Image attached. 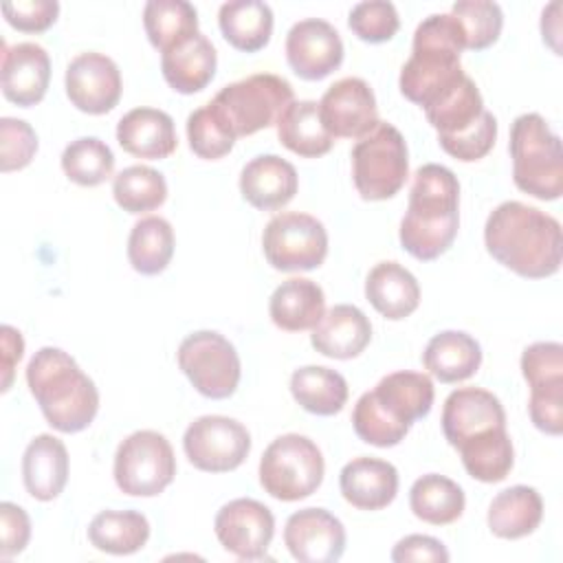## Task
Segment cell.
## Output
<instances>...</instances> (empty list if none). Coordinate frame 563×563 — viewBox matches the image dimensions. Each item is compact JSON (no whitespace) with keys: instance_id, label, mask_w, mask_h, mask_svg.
<instances>
[{"instance_id":"obj_1","label":"cell","mask_w":563,"mask_h":563,"mask_svg":"<svg viewBox=\"0 0 563 563\" xmlns=\"http://www.w3.org/2000/svg\"><path fill=\"white\" fill-rule=\"evenodd\" d=\"M484 244L493 260L526 279H545L561 268L559 220L519 200H506L490 211L484 224Z\"/></svg>"},{"instance_id":"obj_2","label":"cell","mask_w":563,"mask_h":563,"mask_svg":"<svg viewBox=\"0 0 563 563\" xmlns=\"http://www.w3.org/2000/svg\"><path fill=\"white\" fill-rule=\"evenodd\" d=\"M460 229V183L457 176L438 163L416 169L407 213L400 220L398 238L402 249L420 260L431 262L444 255Z\"/></svg>"},{"instance_id":"obj_3","label":"cell","mask_w":563,"mask_h":563,"mask_svg":"<svg viewBox=\"0 0 563 563\" xmlns=\"http://www.w3.org/2000/svg\"><path fill=\"white\" fill-rule=\"evenodd\" d=\"M464 48L466 35L453 13L424 18L416 26L411 57L400 68V92L422 110L429 108L466 75L460 62Z\"/></svg>"},{"instance_id":"obj_4","label":"cell","mask_w":563,"mask_h":563,"mask_svg":"<svg viewBox=\"0 0 563 563\" xmlns=\"http://www.w3.org/2000/svg\"><path fill=\"white\" fill-rule=\"evenodd\" d=\"M26 385L46 422L62 433H79L99 411V391L77 361L53 345L40 347L26 365Z\"/></svg>"},{"instance_id":"obj_5","label":"cell","mask_w":563,"mask_h":563,"mask_svg":"<svg viewBox=\"0 0 563 563\" xmlns=\"http://www.w3.org/2000/svg\"><path fill=\"white\" fill-rule=\"evenodd\" d=\"M510 158L515 185L539 200H556L563 194L561 139L537 112L519 114L510 125Z\"/></svg>"},{"instance_id":"obj_6","label":"cell","mask_w":563,"mask_h":563,"mask_svg":"<svg viewBox=\"0 0 563 563\" xmlns=\"http://www.w3.org/2000/svg\"><path fill=\"white\" fill-rule=\"evenodd\" d=\"M295 101L292 86L273 73L249 75L227 84L207 106L235 136H251L277 123L279 114Z\"/></svg>"},{"instance_id":"obj_7","label":"cell","mask_w":563,"mask_h":563,"mask_svg":"<svg viewBox=\"0 0 563 563\" xmlns=\"http://www.w3.org/2000/svg\"><path fill=\"white\" fill-rule=\"evenodd\" d=\"M409 176V154L400 130L387 121L352 147V180L363 200L394 198Z\"/></svg>"},{"instance_id":"obj_8","label":"cell","mask_w":563,"mask_h":563,"mask_svg":"<svg viewBox=\"0 0 563 563\" xmlns=\"http://www.w3.org/2000/svg\"><path fill=\"white\" fill-rule=\"evenodd\" d=\"M323 473L325 462L321 449L299 433L275 438L260 460V484L279 501L310 497L321 486Z\"/></svg>"},{"instance_id":"obj_9","label":"cell","mask_w":563,"mask_h":563,"mask_svg":"<svg viewBox=\"0 0 563 563\" xmlns=\"http://www.w3.org/2000/svg\"><path fill=\"white\" fill-rule=\"evenodd\" d=\"M112 473L121 493L130 497H156L174 482V449L158 431H134L117 446Z\"/></svg>"},{"instance_id":"obj_10","label":"cell","mask_w":563,"mask_h":563,"mask_svg":"<svg viewBox=\"0 0 563 563\" xmlns=\"http://www.w3.org/2000/svg\"><path fill=\"white\" fill-rule=\"evenodd\" d=\"M178 367L194 389L211 400H224L235 394L242 376V363L235 345L213 330L187 334L178 345Z\"/></svg>"},{"instance_id":"obj_11","label":"cell","mask_w":563,"mask_h":563,"mask_svg":"<svg viewBox=\"0 0 563 563\" xmlns=\"http://www.w3.org/2000/svg\"><path fill=\"white\" fill-rule=\"evenodd\" d=\"M262 251L275 271H314L328 255V231L323 222L310 213L284 211L264 227Z\"/></svg>"},{"instance_id":"obj_12","label":"cell","mask_w":563,"mask_h":563,"mask_svg":"<svg viewBox=\"0 0 563 563\" xmlns=\"http://www.w3.org/2000/svg\"><path fill=\"white\" fill-rule=\"evenodd\" d=\"M187 460L205 473H229L251 453L249 429L229 416H200L183 435Z\"/></svg>"},{"instance_id":"obj_13","label":"cell","mask_w":563,"mask_h":563,"mask_svg":"<svg viewBox=\"0 0 563 563\" xmlns=\"http://www.w3.org/2000/svg\"><path fill=\"white\" fill-rule=\"evenodd\" d=\"M213 530L227 552L242 561H257L268 552L275 534V517L262 501L238 497L218 510Z\"/></svg>"},{"instance_id":"obj_14","label":"cell","mask_w":563,"mask_h":563,"mask_svg":"<svg viewBox=\"0 0 563 563\" xmlns=\"http://www.w3.org/2000/svg\"><path fill=\"white\" fill-rule=\"evenodd\" d=\"M66 97L70 103L86 114H106L110 112L123 90L119 66L112 57L103 53H79L66 66Z\"/></svg>"},{"instance_id":"obj_15","label":"cell","mask_w":563,"mask_h":563,"mask_svg":"<svg viewBox=\"0 0 563 563\" xmlns=\"http://www.w3.org/2000/svg\"><path fill=\"white\" fill-rule=\"evenodd\" d=\"M319 114L334 139H363L378 125L374 90L361 77L334 81L319 101Z\"/></svg>"},{"instance_id":"obj_16","label":"cell","mask_w":563,"mask_h":563,"mask_svg":"<svg viewBox=\"0 0 563 563\" xmlns=\"http://www.w3.org/2000/svg\"><path fill=\"white\" fill-rule=\"evenodd\" d=\"M286 59L297 77L306 81L325 79L343 62L341 35L325 20H299L286 35Z\"/></svg>"},{"instance_id":"obj_17","label":"cell","mask_w":563,"mask_h":563,"mask_svg":"<svg viewBox=\"0 0 563 563\" xmlns=\"http://www.w3.org/2000/svg\"><path fill=\"white\" fill-rule=\"evenodd\" d=\"M284 543L299 563H334L345 552V528L325 508H303L286 519Z\"/></svg>"},{"instance_id":"obj_18","label":"cell","mask_w":563,"mask_h":563,"mask_svg":"<svg viewBox=\"0 0 563 563\" xmlns=\"http://www.w3.org/2000/svg\"><path fill=\"white\" fill-rule=\"evenodd\" d=\"M501 427H506V411L493 391L482 387H460L446 396L442 407V431L453 449Z\"/></svg>"},{"instance_id":"obj_19","label":"cell","mask_w":563,"mask_h":563,"mask_svg":"<svg viewBox=\"0 0 563 563\" xmlns=\"http://www.w3.org/2000/svg\"><path fill=\"white\" fill-rule=\"evenodd\" d=\"M51 81V57L35 42H20L2 48V95L20 106L40 103Z\"/></svg>"},{"instance_id":"obj_20","label":"cell","mask_w":563,"mask_h":563,"mask_svg":"<svg viewBox=\"0 0 563 563\" xmlns=\"http://www.w3.org/2000/svg\"><path fill=\"white\" fill-rule=\"evenodd\" d=\"M297 189L299 176L295 165L277 154H260L240 172V194L260 211L286 207L295 198Z\"/></svg>"},{"instance_id":"obj_21","label":"cell","mask_w":563,"mask_h":563,"mask_svg":"<svg viewBox=\"0 0 563 563\" xmlns=\"http://www.w3.org/2000/svg\"><path fill=\"white\" fill-rule=\"evenodd\" d=\"M376 407L396 424L409 429L416 420L429 416L433 407V383L422 372H391L369 391Z\"/></svg>"},{"instance_id":"obj_22","label":"cell","mask_w":563,"mask_h":563,"mask_svg":"<svg viewBox=\"0 0 563 563\" xmlns=\"http://www.w3.org/2000/svg\"><path fill=\"white\" fill-rule=\"evenodd\" d=\"M339 488L347 504L358 510H383L398 493V471L378 457H354L339 473Z\"/></svg>"},{"instance_id":"obj_23","label":"cell","mask_w":563,"mask_h":563,"mask_svg":"<svg viewBox=\"0 0 563 563\" xmlns=\"http://www.w3.org/2000/svg\"><path fill=\"white\" fill-rule=\"evenodd\" d=\"M372 341V323L365 312L352 303H336L312 328V347L328 356L347 361L358 356Z\"/></svg>"},{"instance_id":"obj_24","label":"cell","mask_w":563,"mask_h":563,"mask_svg":"<svg viewBox=\"0 0 563 563\" xmlns=\"http://www.w3.org/2000/svg\"><path fill=\"white\" fill-rule=\"evenodd\" d=\"M218 53L207 35L200 31L185 42L161 53V70L167 86L180 95L205 90L216 77Z\"/></svg>"},{"instance_id":"obj_25","label":"cell","mask_w":563,"mask_h":563,"mask_svg":"<svg viewBox=\"0 0 563 563\" xmlns=\"http://www.w3.org/2000/svg\"><path fill=\"white\" fill-rule=\"evenodd\" d=\"M117 141L128 154L147 161L167 158L178 145L174 119L158 108L125 112L117 123Z\"/></svg>"},{"instance_id":"obj_26","label":"cell","mask_w":563,"mask_h":563,"mask_svg":"<svg viewBox=\"0 0 563 563\" xmlns=\"http://www.w3.org/2000/svg\"><path fill=\"white\" fill-rule=\"evenodd\" d=\"M22 479L26 493L37 501L59 497L68 482L66 444L51 433L35 435L22 455Z\"/></svg>"},{"instance_id":"obj_27","label":"cell","mask_w":563,"mask_h":563,"mask_svg":"<svg viewBox=\"0 0 563 563\" xmlns=\"http://www.w3.org/2000/svg\"><path fill=\"white\" fill-rule=\"evenodd\" d=\"M365 297L389 321L409 317L420 306V286L398 262H378L365 277Z\"/></svg>"},{"instance_id":"obj_28","label":"cell","mask_w":563,"mask_h":563,"mask_svg":"<svg viewBox=\"0 0 563 563\" xmlns=\"http://www.w3.org/2000/svg\"><path fill=\"white\" fill-rule=\"evenodd\" d=\"M325 312L323 288L306 277L282 282L268 301L271 321L286 332L312 330Z\"/></svg>"},{"instance_id":"obj_29","label":"cell","mask_w":563,"mask_h":563,"mask_svg":"<svg viewBox=\"0 0 563 563\" xmlns=\"http://www.w3.org/2000/svg\"><path fill=\"white\" fill-rule=\"evenodd\" d=\"M422 365L440 383H462L479 369L482 347L462 330H444L429 339Z\"/></svg>"},{"instance_id":"obj_30","label":"cell","mask_w":563,"mask_h":563,"mask_svg":"<svg viewBox=\"0 0 563 563\" xmlns=\"http://www.w3.org/2000/svg\"><path fill=\"white\" fill-rule=\"evenodd\" d=\"M543 519V499L532 486H510L499 490L488 506V528L499 539H521L532 534Z\"/></svg>"},{"instance_id":"obj_31","label":"cell","mask_w":563,"mask_h":563,"mask_svg":"<svg viewBox=\"0 0 563 563\" xmlns=\"http://www.w3.org/2000/svg\"><path fill=\"white\" fill-rule=\"evenodd\" d=\"M275 128L279 143L303 158H319L334 145V136L321 121L319 103L312 99H301L286 106Z\"/></svg>"},{"instance_id":"obj_32","label":"cell","mask_w":563,"mask_h":563,"mask_svg":"<svg viewBox=\"0 0 563 563\" xmlns=\"http://www.w3.org/2000/svg\"><path fill=\"white\" fill-rule=\"evenodd\" d=\"M222 37L242 53L262 51L273 35V9L262 0H231L218 11Z\"/></svg>"},{"instance_id":"obj_33","label":"cell","mask_w":563,"mask_h":563,"mask_svg":"<svg viewBox=\"0 0 563 563\" xmlns=\"http://www.w3.org/2000/svg\"><path fill=\"white\" fill-rule=\"evenodd\" d=\"M484 112L486 108L482 92L468 75H464L451 90L424 108L427 121L438 132V139L464 134L482 119Z\"/></svg>"},{"instance_id":"obj_34","label":"cell","mask_w":563,"mask_h":563,"mask_svg":"<svg viewBox=\"0 0 563 563\" xmlns=\"http://www.w3.org/2000/svg\"><path fill=\"white\" fill-rule=\"evenodd\" d=\"M150 539V521L139 510H101L88 523V541L114 556L139 552Z\"/></svg>"},{"instance_id":"obj_35","label":"cell","mask_w":563,"mask_h":563,"mask_svg":"<svg viewBox=\"0 0 563 563\" xmlns=\"http://www.w3.org/2000/svg\"><path fill=\"white\" fill-rule=\"evenodd\" d=\"M290 394L308 413L334 416L347 402V383L330 367L303 365L290 376Z\"/></svg>"},{"instance_id":"obj_36","label":"cell","mask_w":563,"mask_h":563,"mask_svg":"<svg viewBox=\"0 0 563 563\" xmlns=\"http://www.w3.org/2000/svg\"><path fill=\"white\" fill-rule=\"evenodd\" d=\"M466 506L464 490L457 482L427 473L418 477L409 490V508L411 512L431 526H446L462 517Z\"/></svg>"},{"instance_id":"obj_37","label":"cell","mask_w":563,"mask_h":563,"mask_svg":"<svg viewBox=\"0 0 563 563\" xmlns=\"http://www.w3.org/2000/svg\"><path fill=\"white\" fill-rule=\"evenodd\" d=\"M457 453L466 473L484 484H497L506 479L515 464V449L506 427L466 440L457 446Z\"/></svg>"},{"instance_id":"obj_38","label":"cell","mask_w":563,"mask_h":563,"mask_svg":"<svg viewBox=\"0 0 563 563\" xmlns=\"http://www.w3.org/2000/svg\"><path fill=\"white\" fill-rule=\"evenodd\" d=\"M174 229L161 216L141 218L128 238V260L141 275L163 273L174 255Z\"/></svg>"},{"instance_id":"obj_39","label":"cell","mask_w":563,"mask_h":563,"mask_svg":"<svg viewBox=\"0 0 563 563\" xmlns=\"http://www.w3.org/2000/svg\"><path fill=\"white\" fill-rule=\"evenodd\" d=\"M147 40L161 53L198 33V11L187 0H150L143 7Z\"/></svg>"},{"instance_id":"obj_40","label":"cell","mask_w":563,"mask_h":563,"mask_svg":"<svg viewBox=\"0 0 563 563\" xmlns=\"http://www.w3.org/2000/svg\"><path fill=\"white\" fill-rule=\"evenodd\" d=\"M112 196L128 213L154 211L167 200V180L154 167L130 165L114 176Z\"/></svg>"},{"instance_id":"obj_41","label":"cell","mask_w":563,"mask_h":563,"mask_svg":"<svg viewBox=\"0 0 563 563\" xmlns=\"http://www.w3.org/2000/svg\"><path fill=\"white\" fill-rule=\"evenodd\" d=\"M62 169L75 185L97 187L112 176L114 154L101 139L81 136L64 147Z\"/></svg>"},{"instance_id":"obj_42","label":"cell","mask_w":563,"mask_h":563,"mask_svg":"<svg viewBox=\"0 0 563 563\" xmlns=\"http://www.w3.org/2000/svg\"><path fill=\"white\" fill-rule=\"evenodd\" d=\"M451 13L460 20L464 29L468 51H484L493 46L501 35L504 13L497 2L460 0L451 7Z\"/></svg>"},{"instance_id":"obj_43","label":"cell","mask_w":563,"mask_h":563,"mask_svg":"<svg viewBox=\"0 0 563 563\" xmlns=\"http://www.w3.org/2000/svg\"><path fill=\"white\" fill-rule=\"evenodd\" d=\"M187 141L191 152L205 161H218L235 145V136L222 125L209 106H202L187 117Z\"/></svg>"},{"instance_id":"obj_44","label":"cell","mask_w":563,"mask_h":563,"mask_svg":"<svg viewBox=\"0 0 563 563\" xmlns=\"http://www.w3.org/2000/svg\"><path fill=\"white\" fill-rule=\"evenodd\" d=\"M347 26L358 40L369 44H380V42H389L398 33L400 18L391 2L369 0L352 7L347 15Z\"/></svg>"},{"instance_id":"obj_45","label":"cell","mask_w":563,"mask_h":563,"mask_svg":"<svg viewBox=\"0 0 563 563\" xmlns=\"http://www.w3.org/2000/svg\"><path fill=\"white\" fill-rule=\"evenodd\" d=\"M352 427L356 431V435L372 446L378 449H387V446H396L405 440V435L409 433V429L391 422L374 402L372 394L365 391L352 411Z\"/></svg>"},{"instance_id":"obj_46","label":"cell","mask_w":563,"mask_h":563,"mask_svg":"<svg viewBox=\"0 0 563 563\" xmlns=\"http://www.w3.org/2000/svg\"><path fill=\"white\" fill-rule=\"evenodd\" d=\"M521 374L530 389L563 385V345L537 341L521 354Z\"/></svg>"},{"instance_id":"obj_47","label":"cell","mask_w":563,"mask_h":563,"mask_svg":"<svg viewBox=\"0 0 563 563\" xmlns=\"http://www.w3.org/2000/svg\"><path fill=\"white\" fill-rule=\"evenodd\" d=\"M0 167L2 172H15V169H24L35 152H37V134L35 130L22 121V119H13V117H2L0 119Z\"/></svg>"},{"instance_id":"obj_48","label":"cell","mask_w":563,"mask_h":563,"mask_svg":"<svg viewBox=\"0 0 563 563\" xmlns=\"http://www.w3.org/2000/svg\"><path fill=\"white\" fill-rule=\"evenodd\" d=\"M495 139H497V119L493 117V112L486 110L482 114V119L471 130H466L464 134H457V136L438 139V143L449 156H453L462 163H473V161L484 158L493 150Z\"/></svg>"},{"instance_id":"obj_49","label":"cell","mask_w":563,"mask_h":563,"mask_svg":"<svg viewBox=\"0 0 563 563\" xmlns=\"http://www.w3.org/2000/svg\"><path fill=\"white\" fill-rule=\"evenodd\" d=\"M4 20L22 33H42L55 24L59 15L57 0H18L2 2Z\"/></svg>"},{"instance_id":"obj_50","label":"cell","mask_w":563,"mask_h":563,"mask_svg":"<svg viewBox=\"0 0 563 563\" xmlns=\"http://www.w3.org/2000/svg\"><path fill=\"white\" fill-rule=\"evenodd\" d=\"M528 413L532 424L548 433L561 435L563 431V385L530 389Z\"/></svg>"},{"instance_id":"obj_51","label":"cell","mask_w":563,"mask_h":563,"mask_svg":"<svg viewBox=\"0 0 563 563\" xmlns=\"http://www.w3.org/2000/svg\"><path fill=\"white\" fill-rule=\"evenodd\" d=\"M31 539V519L24 508L11 501L0 504V559L20 554Z\"/></svg>"},{"instance_id":"obj_52","label":"cell","mask_w":563,"mask_h":563,"mask_svg":"<svg viewBox=\"0 0 563 563\" xmlns=\"http://www.w3.org/2000/svg\"><path fill=\"white\" fill-rule=\"evenodd\" d=\"M449 559L451 556H449V550L444 548V543L429 534H407L391 550L394 563H409V561L446 563Z\"/></svg>"},{"instance_id":"obj_53","label":"cell","mask_w":563,"mask_h":563,"mask_svg":"<svg viewBox=\"0 0 563 563\" xmlns=\"http://www.w3.org/2000/svg\"><path fill=\"white\" fill-rule=\"evenodd\" d=\"M0 336H2V391H9L13 380V369L20 363L24 352V341L20 330L7 323L0 328Z\"/></svg>"}]
</instances>
